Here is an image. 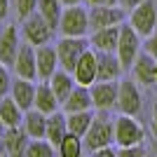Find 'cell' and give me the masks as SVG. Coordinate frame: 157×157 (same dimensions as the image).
Returning a JSON list of instances; mask_svg holds the SVG:
<instances>
[{
    "instance_id": "6da1fadb",
    "label": "cell",
    "mask_w": 157,
    "mask_h": 157,
    "mask_svg": "<svg viewBox=\"0 0 157 157\" xmlns=\"http://www.w3.org/2000/svg\"><path fill=\"white\" fill-rule=\"evenodd\" d=\"M113 143H115V138H113V120L105 115V110H101V115H94L87 134L82 136L85 152H96L98 148H105V145H113Z\"/></svg>"
},
{
    "instance_id": "7a4b0ae2",
    "label": "cell",
    "mask_w": 157,
    "mask_h": 157,
    "mask_svg": "<svg viewBox=\"0 0 157 157\" xmlns=\"http://www.w3.org/2000/svg\"><path fill=\"white\" fill-rule=\"evenodd\" d=\"M87 31H89L87 7H82V2H78V5H66V10L61 12L59 33L61 35H68V38H85Z\"/></svg>"
},
{
    "instance_id": "3957f363",
    "label": "cell",
    "mask_w": 157,
    "mask_h": 157,
    "mask_svg": "<svg viewBox=\"0 0 157 157\" xmlns=\"http://www.w3.org/2000/svg\"><path fill=\"white\" fill-rule=\"evenodd\" d=\"M141 35H138L134 28H131V24H120V40H117V49H115V54H117L120 63H122V68L124 71H129L131 63H134V59L138 56V52H141Z\"/></svg>"
},
{
    "instance_id": "277c9868",
    "label": "cell",
    "mask_w": 157,
    "mask_h": 157,
    "mask_svg": "<svg viewBox=\"0 0 157 157\" xmlns=\"http://www.w3.org/2000/svg\"><path fill=\"white\" fill-rule=\"evenodd\" d=\"M129 12H131L129 24L141 38H148V35L155 33V28H157V7H155L152 0H141L136 7H131Z\"/></svg>"
},
{
    "instance_id": "5b68a950",
    "label": "cell",
    "mask_w": 157,
    "mask_h": 157,
    "mask_svg": "<svg viewBox=\"0 0 157 157\" xmlns=\"http://www.w3.org/2000/svg\"><path fill=\"white\" fill-rule=\"evenodd\" d=\"M113 138H115V145L117 148H127V145L134 143H143V129L136 124L134 115H122L113 120Z\"/></svg>"
},
{
    "instance_id": "8992f818",
    "label": "cell",
    "mask_w": 157,
    "mask_h": 157,
    "mask_svg": "<svg viewBox=\"0 0 157 157\" xmlns=\"http://www.w3.org/2000/svg\"><path fill=\"white\" fill-rule=\"evenodd\" d=\"M54 47H56L59 68L73 73V68H75L78 59L82 56V52H85L87 47H89V42H87L85 38H68V35H61V40H59Z\"/></svg>"
},
{
    "instance_id": "52a82bcc",
    "label": "cell",
    "mask_w": 157,
    "mask_h": 157,
    "mask_svg": "<svg viewBox=\"0 0 157 157\" xmlns=\"http://www.w3.org/2000/svg\"><path fill=\"white\" fill-rule=\"evenodd\" d=\"M89 33L105 26H117L127 17V10L120 5H89Z\"/></svg>"
},
{
    "instance_id": "ba28073f",
    "label": "cell",
    "mask_w": 157,
    "mask_h": 157,
    "mask_svg": "<svg viewBox=\"0 0 157 157\" xmlns=\"http://www.w3.org/2000/svg\"><path fill=\"white\" fill-rule=\"evenodd\" d=\"M143 105L141 92L136 87V80H117V108L122 115H136Z\"/></svg>"
},
{
    "instance_id": "9c48e42d",
    "label": "cell",
    "mask_w": 157,
    "mask_h": 157,
    "mask_svg": "<svg viewBox=\"0 0 157 157\" xmlns=\"http://www.w3.org/2000/svg\"><path fill=\"white\" fill-rule=\"evenodd\" d=\"M89 94H92V108L96 110H113L115 103H117V80H110V82H92L89 85Z\"/></svg>"
},
{
    "instance_id": "30bf717a",
    "label": "cell",
    "mask_w": 157,
    "mask_h": 157,
    "mask_svg": "<svg viewBox=\"0 0 157 157\" xmlns=\"http://www.w3.org/2000/svg\"><path fill=\"white\" fill-rule=\"evenodd\" d=\"M21 33H24V38H26V42H31L33 47L38 45H45V42H49L54 35V31L49 28V24H47L42 17H40L38 12H33L31 17H26L24 19V26H21Z\"/></svg>"
},
{
    "instance_id": "8fae6325",
    "label": "cell",
    "mask_w": 157,
    "mask_h": 157,
    "mask_svg": "<svg viewBox=\"0 0 157 157\" xmlns=\"http://www.w3.org/2000/svg\"><path fill=\"white\" fill-rule=\"evenodd\" d=\"M31 141V136L26 134L24 127H7L5 134L0 136V152H5L10 157H21L26 152V145Z\"/></svg>"
},
{
    "instance_id": "7c38bea8",
    "label": "cell",
    "mask_w": 157,
    "mask_h": 157,
    "mask_svg": "<svg viewBox=\"0 0 157 157\" xmlns=\"http://www.w3.org/2000/svg\"><path fill=\"white\" fill-rule=\"evenodd\" d=\"M131 75H134L136 82H141L145 87L157 85V59L152 54H148L145 49L138 52V56L131 63Z\"/></svg>"
},
{
    "instance_id": "4fadbf2b",
    "label": "cell",
    "mask_w": 157,
    "mask_h": 157,
    "mask_svg": "<svg viewBox=\"0 0 157 157\" xmlns=\"http://www.w3.org/2000/svg\"><path fill=\"white\" fill-rule=\"evenodd\" d=\"M17 78H24V80H38V66H35V47L31 42L26 45H19V52H17V59L12 63Z\"/></svg>"
},
{
    "instance_id": "5bb4252c",
    "label": "cell",
    "mask_w": 157,
    "mask_h": 157,
    "mask_svg": "<svg viewBox=\"0 0 157 157\" xmlns=\"http://www.w3.org/2000/svg\"><path fill=\"white\" fill-rule=\"evenodd\" d=\"M35 66H38V80H49L59 68V59H56V47L45 42V45L35 47Z\"/></svg>"
},
{
    "instance_id": "9a60e30c",
    "label": "cell",
    "mask_w": 157,
    "mask_h": 157,
    "mask_svg": "<svg viewBox=\"0 0 157 157\" xmlns=\"http://www.w3.org/2000/svg\"><path fill=\"white\" fill-rule=\"evenodd\" d=\"M122 73H124V68L115 52H96V80H101V82L120 80Z\"/></svg>"
},
{
    "instance_id": "2e32d148",
    "label": "cell",
    "mask_w": 157,
    "mask_h": 157,
    "mask_svg": "<svg viewBox=\"0 0 157 157\" xmlns=\"http://www.w3.org/2000/svg\"><path fill=\"white\" fill-rule=\"evenodd\" d=\"M73 78H75L78 85H85V87L96 82V49L87 47L82 52V56L78 59V63L73 68Z\"/></svg>"
},
{
    "instance_id": "e0dca14e",
    "label": "cell",
    "mask_w": 157,
    "mask_h": 157,
    "mask_svg": "<svg viewBox=\"0 0 157 157\" xmlns=\"http://www.w3.org/2000/svg\"><path fill=\"white\" fill-rule=\"evenodd\" d=\"M19 31L17 26H5L0 31V63L12 66L19 52Z\"/></svg>"
},
{
    "instance_id": "ac0fdd59",
    "label": "cell",
    "mask_w": 157,
    "mask_h": 157,
    "mask_svg": "<svg viewBox=\"0 0 157 157\" xmlns=\"http://www.w3.org/2000/svg\"><path fill=\"white\" fill-rule=\"evenodd\" d=\"M117 40H120V24L117 26H105L92 31V38H89V47L96 49V52H115L117 49Z\"/></svg>"
},
{
    "instance_id": "d6986e66",
    "label": "cell",
    "mask_w": 157,
    "mask_h": 157,
    "mask_svg": "<svg viewBox=\"0 0 157 157\" xmlns=\"http://www.w3.org/2000/svg\"><path fill=\"white\" fill-rule=\"evenodd\" d=\"M10 96L19 103V108L24 113L31 110V108H33V101H35V85H33V80H24V78L12 80Z\"/></svg>"
},
{
    "instance_id": "ffe728a7",
    "label": "cell",
    "mask_w": 157,
    "mask_h": 157,
    "mask_svg": "<svg viewBox=\"0 0 157 157\" xmlns=\"http://www.w3.org/2000/svg\"><path fill=\"white\" fill-rule=\"evenodd\" d=\"M59 98H56V94H54V89L49 87V82H45V80H40V85H35V101H33V108H38L40 113H45V115H49V113L59 110Z\"/></svg>"
},
{
    "instance_id": "44dd1931",
    "label": "cell",
    "mask_w": 157,
    "mask_h": 157,
    "mask_svg": "<svg viewBox=\"0 0 157 157\" xmlns=\"http://www.w3.org/2000/svg\"><path fill=\"white\" fill-rule=\"evenodd\" d=\"M63 113H78V110H89L92 108V94H89V87L85 85H75L68 94L63 103Z\"/></svg>"
},
{
    "instance_id": "7402d4cb",
    "label": "cell",
    "mask_w": 157,
    "mask_h": 157,
    "mask_svg": "<svg viewBox=\"0 0 157 157\" xmlns=\"http://www.w3.org/2000/svg\"><path fill=\"white\" fill-rule=\"evenodd\" d=\"M66 131H68V124H66V113H59L54 110L47 115V131H45V138L49 143L56 148L61 143V138L66 136Z\"/></svg>"
},
{
    "instance_id": "603a6c76",
    "label": "cell",
    "mask_w": 157,
    "mask_h": 157,
    "mask_svg": "<svg viewBox=\"0 0 157 157\" xmlns=\"http://www.w3.org/2000/svg\"><path fill=\"white\" fill-rule=\"evenodd\" d=\"M47 82H49V87L54 89V94H56V98H59V103H63L66 98H68V94H71V89L78 85L75 78H73V73L63 71V68H56V73H54Z\"/></svg>"
},
{
    "instance_id": "cb8c5ba5",
    "label": "cell",
    "mask_w": 157,
    "mask_h": 157,
    "mask_svg": "<svg viewBox=\"0 0 157 157\" xmlns=\"http://www.w3.org/2000/svg\"><path fill=\"white\" fill-rule=\"evenodd\" d=\"M24 129L31 138H45V131H47V115L40 113L38 108H31V110L24 113Z\"/></svg>"
},
{
    "instance_id": "d4e9b609",
    "label": "cell",
    "mask_w": 157,
    "mask_h": 157,
    "mask_svg": "<svg viewBox=\"0 0 157 157\" xmlns=\"http://www.w3.org/2000/svg\"><path fill=\"white\" fill-rule=\"evenodd\" d=\"M35 12L49 24L52 31H59L61 12H63V2H61V0H38V10H35Z\"/></svg>"
},
{
    "instance_id": "484cf974",
    "label": "cell",
    "mask_w": 157,
    "mask_h": 157,
    "mask_svg": "<svg viewBox=\"0 0 157 157\" xmlns=\"http://www.w3.org/2000/svg\"><path fill=\"white\" fill-rule=\"evenodd\" d=\"M0 117H2L5 127H19L24 122V110L19 108V103L10 94L0 98Z\"/></svg>"
},
{
    "instance_id": "4316f807",
    "label": "cell",
    "mask_w": 157,
    "mask_h": 157,
    "mask_svg": "<svg viewBox=\"0 0 157 157\" xmlns=\"http://www.w3.org/2000/svg\"><path fill=\"white\" fill-rule=\"evenodd\" d=\"M94 120V113L92 108L89 110H78V113H66V124H68V131L78 134V136H85L89 124Z\"/></svg>"
},
{
    "instance_id": "83f0119b",
    "label": "cell",
    "mask_w": 157,
    "mask_h": 157,
    "mask_svg": "<svg viewBox=\"0 0 157 157\" xmlns=\"http://www.w3.org/2000/svg\"><path fill=\"white\" fill-rule=\"evenodd\" d=\"M56 152L61 157H80L85 152V145H82V136L73 134V131H66V136L61 138V143L56 145Z\"/></svg>"
},
{
    "instance_id": "f1b7e54d",
    "label": "cell",
    "mask_w": 157,
    "mask_h": 157,
    "mask_svg": "<svg viewBox=\"0 0 157 157\" xmlns=\"http://www.w3.org/2000/svg\"><path fill=\"white\" fill-rule=\"evenodd\" d=\"M54 150H56V148H54L47 138H33V141H28L24 155L26 157H52Z\"/></svg>"
},
{
    "instance_id": "f546056e",
    "label": "cell",
    "mask_w": 157,
    "mask_h": 157,
    "mask_svg": "<svg viewBox=\"0 0 157 157\" xmlns=\"http://www.w3.org/2000/svg\"><path fill=\"white\" fill-rule=\"evenodd\" d=\"M35 10H38V0H17V17L21 21L26 17H31Z\"/></svg>"
},
{
    "instance_id": "4dcf8cb0",
    "label": "cell",
    "mask_w": 157,
    "mask_h": 157,
    "mask_svg": "<svg viewBox=\"0 0 157 157\" xmlns=\"http://www.w3.org/2000/svg\"><path fill=\"white\" fill-rule=\"evenodd\" d=\"M10 87H12L10 71H7V66H5V63H0V98L10 94Z\"/></svg>"
},
{
    "instance_id": "1f68e13d",
    "label": "cell",
    "mask_w": 157,
    "mask_h": 157,
    "mask_svg": "<svg viewBox=\"0 0 157 157\" xmlns=\"http://www.w3.org/2000/svg\"><path fill=\"white\" fill-rule=\"evenodd\" d=\"M117 155H122V157H143L145 148H143V143H134V145H127V148H117Z\"/></svg>"
},
{
    "instance_id": "d6a6232c",
    "label": "cell",
    "mask_w": 157,
    "mask_h": 157,
    "mask_svg": "<svg viewBox=\"0 0 157 157\" xmlns=\"http://www.w3.org/2000/svg\"><path fill=\"white\" fill-rule=\"evenodd\" d=\"M143 49H145L148 54H152V56L157 59V31L152 33V35H148V38H145V45H143Z\"/></svg>"
},
{
    "instance_id": "836d02e7",
    "label": "cell",
    "mask_w": 157,
    "mask_h": 157,
    "mask_svg": "<svg viewBox=\"0 0 157 157\" xmlns=\"http://www.w3.org/2000/svg\"><path fill=\"white\" fill-rule=\"evenodd\" d=\"M94 157H115L117 155V145L113 143V145H105V148H98L96 152H92Z\"/></svg>"
},
{
    "instance_id": "e575fe53",
    "label": "cell",
    "mask_w": 157,
    "mask_h": 157,
    "mask_svg": "<svg viewBox=\"0 0 157 157\" xmlns=\"http://www.w3.org/2000/svg\"><path fill=\"white\" fill-rule=\"evenodd\" d=\"M7 14H10V0H0V21L7 19Z\"/></svg>"
},
{
    "instance_id": "d590c367",
    "label": "cell",
    "mask_w": 157,
    "mask_h": 157,
    "mask_svg": "<svg viewBox=\"0 0 157 157\" xmlns=\"http://www.w3.org/2000/svg\"><path fill=\"white\" fill-rule=\"evenodd\" d=\"M138 2H141V0H117V5H120V7H124L127 12H129L131 7H136Z\"/></svg>"
},
{
    "instance_id": "8d00e7d4",
    "label": "cell",
    "mask_w": 157,
    "mask_h": 157,
    "mask_svg": "<svg viewBox=\"0 0 157 157\" xmlns=\"http://www.w3.org/2000/svg\"><path fill=\"white\" fill-rule=\"evenodd\" d=\"M87 5H117V0H85Z\"/></svg>"
},
{
    "instance_id": "74e56055",
    "label": "cell",
    "mask_w": 157,
    "mask_h": 157,
    "mask_svg": "<svg viewBox=\"0 0 157 157\" xmlns=\"http://www.w3.org/2000/svg\"><path fill=\"white\" fill-rule=\"evenodd\" d=\"M152 120H155V131H157V98H155V105H152Z\"/></svg>"
},
{
    "instance_id": "f35d334b",
    "label": "cell",
    "mask_w": 157,
    "mask_h": 157,
    "mask_svg": "<svg viewBox=\"0 0 157 157\" xmlns=\"http://www.w3.org/2000/svg\"><path fill=\"white\" fill-rule=\"evenodd\" d=\"M61 2H63V7H66V5H78V2H82V0H61Z\"/></svg>"
},
{
    "instance_id": "ab89813d",
    "label": "cell",
    "mask_w": 157,
    "mask_h": 157,
    "mask_svg": "<svg viewBox=\"0 0 157 157\" xmlns=\"http://www.w3.org/2000/svg\"><path fill=\"white\" fill-rule=\"evenodd\" d=\"M5 129H7V127H5V122H2V117H0V136L5 134Z\"/></svg>"
}]
</instances>
